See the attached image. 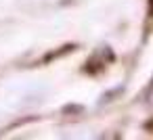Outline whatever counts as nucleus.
<instances>
[{
    "mask_svg": "<svg viewBox=\"0 0 153 140\" xmlns=\"http://www.w3.org/2000/svg\"><path fill=\"white\" fill-rule=\"evenodd\" d=\"M149 15L153 17V0H151V7H149Z\"/></svg>",
    "mask_w": 153,
    "mask_h": 140,
    "instance_id": "f257e3e1",
    "label": "nucleus"
}]
</instances>
